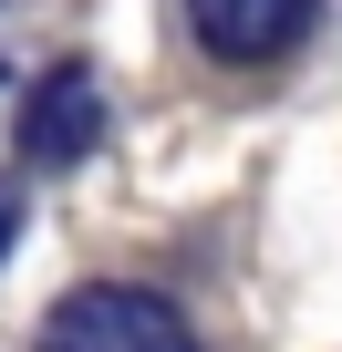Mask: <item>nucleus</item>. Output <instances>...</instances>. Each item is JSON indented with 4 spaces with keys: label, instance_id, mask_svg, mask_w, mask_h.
<instances>
[{
    "label": "nucleus",
    "instance_id": "obj_1",
    "mask_svg": "<svg viewBox=\"0 0 342 352\" xmlns=\"http://www.w3.org/2000/svg\"><path fill=\"white\" fill-rule=\"evenodd\" d=\"M42 352H197V331H187L177 300L125 290V280H94V290H73L42 321Z\"/></svg>",
    "mask_w": 342,
    "mask_h": 352
},
{
    "label": "nucleus",
    "instance_id": "obj_3",
    "mask_svg": "<svg viewBox=\"0 0 342 352\" xmlns=\"http://www.w3.org/2000/svg\"><path fill=\"white\" fill-rule=\"evenodd\" d=\"M94 135H104L94 73H42L32 104H21V155L32 166H73V155H94Z\"/></svg>",
    "mask_w": 342,
    "mask_h": 352
},
{
    "label": "nucleus",
    "instance_id": "obj_4",
    "mask_svg": "<svg viewBox=\"0 0 342 352\" xmlns=\"http://www.w3.org/2000/svg\"><path fill=\"white\" fill-rule=\"evenodd\" d=\"M11 228H21V208H11V187H0V259H11Z\"/></svg>",
    "mask_w": 342,
    "mask_h": 352
},
{
    "label": "nucleus",
    "instance_id": "obj_2",
    "mask_svg": "<svg viewBox=\"0 0 342 352\" xmlns=\"http://www.w3.org/2000/svg\"><path fill=\"white\" fill-rule=\"evenodd\" d=\"M321 0H187V32L218 52V63H270L311 32Z\"/></svg>",
    "mask_w": 342,
    "mask_h": 352
}]
</instances>
